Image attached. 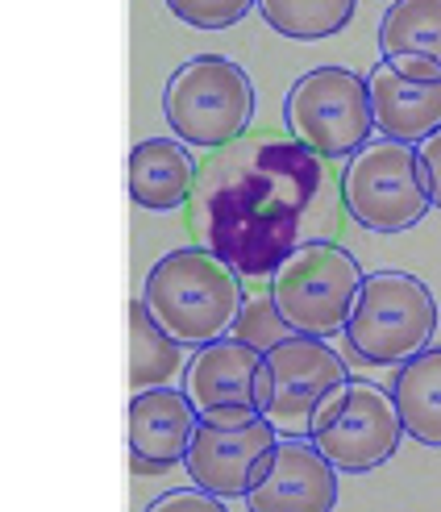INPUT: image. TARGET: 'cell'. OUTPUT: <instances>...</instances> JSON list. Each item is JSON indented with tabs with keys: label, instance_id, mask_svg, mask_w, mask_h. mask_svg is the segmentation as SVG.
I'll return each mask as SVG.
<instances>
[{
	"label": "cell",
	"instance_id": "obj_1",
	"mask_svg": "<svg viewBox=\"0 0 441 512\" xmlns=\"http://www.w3.org/2000/svg\"><path fill=\"white\" fill-rule=\"evenodd\" d=\"M325 163L292 134H242L209 150L188 200L192 238L242 279H271L296 246L333 234Z\"/></svg>",
	"mask_w": 441,
	"mask_h": 512
},
{
	"label": "cell",
	"instance_id": "obj_2",
	"mask_svg": "<svg viewBox=\"0 0 441 512\" xmlns=\"http://www.w3.org/2000/svg\"><path fill=\"white\" fill-rule=\"evenodd\" d=\"M142 300L179 346L200 350L217 338H229L246 304V284L221 254L196 242L163 254L146 271Z\"/></svg>",
	"mask_w": 441,
	"mask_h": 512
},
{
	"label": "cell",
	"instance_id": "obj_3",
	"mask_svg": "<svg viewBox=\"0 0 441 512\" xmlns=\"http://www.w3.org/2000/svg\"><path fill=\"white\" fill-rule=\"evenodd\" d=\"M258 113V92L242 63L225 55H192L163 88L167 130L192 150H221L238 142Z\"/></svg>",
	"mask_w": 441,
	"mask_h": 512
},
{
	"label": "cell",
	"instance_id": "obj_4",
	"mask_svg": "<svg viewBox=\"0 0 441 512\" xmlns=\"http://www.w3.org/2000/svg\"><path fill=\"white\" fill-rule=\"evenodd\" d=\"M337 192H342V209L350 221L371 234H404L433 213L421 150L412 142H367L346 159Z\"/></svg>",
	"mask_w": 441,
	"mask_h": 512
},
{
	"label": "cell",
	"instance_id": "obj_5",
	"mask_svg": "<svg viewBox=\"0 0 441 512\" xmlns=\"http://www.w3.org/2000/svg\"><path fill=\"white\" fill-rule=\"evenodd\" d=\"M350 350L371 367H400L437 334V300L425 279L408 271H375L362 279L358 304L346 321Z\"/></svg>",
	"mask_w": 441,
	"mask_h": 512
},
{
	"label": "cell",
	"instance_id": "obj_6",
	"mask_svg": "<svg viewBox=\"0 0 441 512\" xmlns=\"http://www.w3.org/2000/svg\"><path fill=\"white\" fill-rule=\"evenodd\" d=\"M283 125L292 138L313 146L321 159L346 163L375 134L371 80L337 63L304 71L283 96Z\"/></svg>",
	"mask_w": 441,
	"mask_h": 512
},
{
	"label": "cell",
	"instance_id": "obj_7",
	"mask_svg": "<svg viewBox=\"0 0 441 512\" xmlns=\"http://www.w3.org/2000/svg\"><path fill=\"white\" fill-rule=\"evenodd\" d=\"M408 438L396 396L371 379H346L317 404L308 442H313L342 475H367L392 463Z\"/></svg>",
	"mask_w": 441,
	"mask_h": 512
},
{
	"label": "cell",
	"instance_id": "obj_8",
	"mask_svg": "<svg viewBox=\"0 0 441 512\" xmlns=\"http://www.w3.org/2000/svg\"><path fill=\"white\" fill-rule=\"evenodd\" d=\"M362 279H367V271L358 267V259L346 246L317 238V242L296 246L267 284H271V296L279 304L283 321L296 334L333 338V334H342L354 313Z\"/></svg>",
	"mask_w": 441,
	"mask_h": 512
},
{
	"label": "cell",
	"instance_id": "obj_9",
	"mask_svg": "<svg viewBox=\"0 0 441 512\" xmlns=\"http://www.w3.org/2000/svg\"><path fill=\"white\" fill-rule=\"evenodd\" d=\"M184 392L196 404L200 421L209 425H250L267 417L275 375L263 350H254L238 338H217L192 350L184 367Z\"/></svg>",
	"mask_w": 441,
	"mask_h": 512
},
{
	"label": "cell",
	"instance_id": "obj_10",
	"mask_svg": "<svg viewBox=\"0 0 441 512\" xmlns=\"http://www.w3.org/2000/svg\"><path fill=\"white\" fill-rule=\"evenodd\" d=\"M283 433L258 417L250 425H209L200 421L192 450L184 458L188 479L221 500H246L267 479Z\"/></svg>",
	"mask_w": 441,
	"mask_h": 512
},
{
	"label": "cell",
	"instance_id": "obj_11",
	"mask_svg": "<svg viewBox=\"0 0 441 512\" xmlns=\"http://www.w3.org/2000/svg\"><path fill=\"white\" fill-rule=\"evenodd\" d=\"M267 363H271V375H275L267 421L283 433V438H308V425H313L317 404L337 388V383L350 379L346 358L337 354L325 338L292 334V338H283L279 346L267 350Z\"/></svg>",
	"mask_w": 441,
	"mask_h": 512
},
{
	"label": "cell",
	"instance_id": "obj_12",
	"mask_svg": "<svg viewBox=\"0 0 441 512\" xmlns=\"http://www.w3.org/2000/svg\"><path fill=\"white\" fill-rule=\"evenodd\" d=\"M200 429V413L184 388H146L129 400V454L134 475H163L184 467L192 438Z\"/></svg>",
	"mask_w": 441,
	"mask_h": 512
},
{
	"label": "cell",
	"instance_id": "obj_13",
	"mask_svg": "<svg viewBox=\"0 0 441 512\" xmlns=\"http://www.w3.org/2000/svg\"><path fill=\"white\" fill-rule=\"evenodd\" d=\"M246 508L250 512H333L337 467L308 438H283L267 479L246 496Z\"/></svg>",
	"mask_w": 441,
	"mask_h": 512
},
{
	"label": "cell",
	"instance_id": "obj_14",
	"mask_svg": "<svg viewBox=\"0 0 441 512\" xmlns=\"http://www.w3.org/2000/svg\"><path fill=\"white\" fill-rule=\"evenodd\" d=\"M371 80V105H375V130L379 138L421 146L433 130H441V80H412L379 59Z\"/></svg>",
	"mask_w": 441,
	"mask_h": 512
},
{
	"label": "cell",
	"instance_id": "obj_15",
	"mask_svg": "<svg viewBox=\"0 0 441 512\" xmlns=\"http://www.w3.org/2000/svg\"><path fill=\"white\" fill-rule=\"evenodd\" d=\"M200 163L192 146L171 138H146L129 150V196L146 213H175L192 200Z\"/></svg>",
	"mask_w": 441,
	"mask_h": 512
},
{
	"label": "cell",
	"instance_id": "obj_16",
	"mask_svg": "<svg viewBox=\"0 0 441 512\" xmlns=\"http://www.w3.org/2000/svg\"><path fill=\"white\" fill-rule=\"evenodd\" d=\"M392 396L408 438L441 450V346H425L396 367Z\"/></svg>",
	"mask_w": 441,
	"mask_h": 512
},
{
	"label": "cell",
	"instance_id": "obj_17",
	"mask_svg": "<svg viewBox=\"0 0 441 512\" xmlns=\"http://www.w3.org/2000/svg\"><path fill=\"white\" fill-rule=\"evenodd\" d=\"M129 338H134L129 342V383H134V392L167 388L171 379H184V346L154 321L142 296L129 304Z\"/></svg>",
	"mask_w": 441,
	"mask_h": 512
},
{
	"label": "cell",
	"instance_id": "obj_18",
	"mask_svg": "<svg viewBox=\"0 0 441 512\" xmlns=\"http://www.w3.org/2000/svg\"><path fill=\"white\" fill-rule=\"evenodd\" d=\"M354 9L358 0H258V17L288 42H325L342 34Z\"/></svg>",
	"mask_w": 441,
	"mask_h": 512
},
{
	"label": "cell",
	"instance_id": "obj_19",
	"mask_svg": "<svg viewBox=\"0 0 441 512\" xmlns=\"http://www.w3.org/2000/svg\"><path fill=\"white\" fill-rule=\"evenodd\" d=\"M379 50L441 63V0H392L379 21Z\"/></svg>",
	"mask_w": 441,
	"mask_h": 512
},
{
	"label": "cell",
	"instance_id": "obj_20",
	"mask_svg": "<svg viewBox=\"0 0 441 512\" xmlns=\"http://www.w3.org/2000/svg\"><path fill=\"white\" fill-rule=\"evenodd\" d=\"M238 342H246V346H254V350H271V346H279L283 338H292L296 329L283 321V313H279V304H275V296H271V288L263 292V296H246V304H242V313H238V321H233V329H229Z\"/></svg>",
	"mask_w": 441,
	"mask_h": 512
},
{
	"label": "cell",
	"instance_id": "obj_21",
	"mask_svg": "<svg viewBox=\"0 0 441 512\" xmlns=\"http://www.w3.org/2000/svg\"><path fill=\"white\" fill-rule=\"evenodd\" d=\"M167 9L192 30H229L258 9V0H167Z\"/></svg>",
	"mask_w": 441,
	"mask_h": 512
},
{
	"label": "cell",
	"instance_id": "obj_22",
	"mask_svg": "<svg viewBox=\"0 0 441 512\" xmlns=\"http://www.w3.org/2000/svg\"><path fill=\"white\" fill-rule=\"evenodd\" d=\"M142 512H229L225 508V500L221 496H213V492H204V488H171V492H163V496H154Z\"/></svg>",
	"mask_w": 441,
	"mask_h": 512
},
{
	"label": "cell",
	"instance_id": "obj_23",
	"mask_svg": "<svg viewBox=\"0 0 441 512\" xmlns=\"http://www.w3.org/2000/svg\"><path fill=\"white\" fill-rule=\"evenodd\" d=\"M417 150H421V167H425V179H429L433 209H441V130H433Z\"/></svg>",
	"mask_w": 441,
	"mask_h": 512
},
{
	"label": "cell",
	"instance_id": "obj_24",
	"mask_svg": "<svg viewBox=\"0 0 441 512\" xmlns=\"http://www.w3.org/2000/svg\"><path fill=\"white\" fill-rule=\"evenodd\" d=\"M387 63L404 75H412V80H441V63H433L425 55H387Z\"/></svg>",
	"mask_w": 441,
	"mask_h": 512
}]
</instances>
